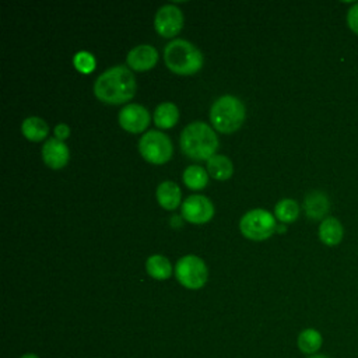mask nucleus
Here are the masks:
<instances>
[{
	"label": "nucleus",
	"mask_w": 358,
	"mask_h": 358,
	"mask_svg": "<svg viewBox=\"0 0 358 358\" xmlns=\"http://www.w3.org/2000/svg\"><path fill=\"white\" fill-rule=\"evenodd\" d=\"M175 275L185 288L199 289L206 284L208 270L200 257L194 255H186L178 260L175 266Z\"/></svg>",
	"instance_id": "7"
},
{
	"label": "nucleus",
	"mask_w": 358,
	"mask_h": 358,
	"mask_svg": "<svg viewBox=\"0 0 358 358\" xmlns=\"http://www.w3.org/2000/svg\"><path fill=\"white\" fill-rule=\"evenodd\" d=\"M210 120L218 131L232 133L238 130L245 120V106L236 96L222 95L213 103Z\"/></svg>",
	"instance_id": "4"
},
{
	"label": "nucleus",
	"mask_w": 358,
	"mask_h": 358,
	"mask_svg": "<svg viewBox=\"0 0 358 358\" xmlns=\"http://www.w3.org/2000/svg\"><path fill=\"white\" fill-rule=\"evenodd\" d=\"M183 182L192 190H200L206 187L208 182V173L199 165H190L183 171Z\"/></svg>",
	"instance_id": "21"
},
{
	"label": "nucleus",
	"mask_w": 358,
	"mask_h": 358,
	"mask_svg": "<svg viewBox=\"0 0 358 358\" xmlns=\"http://www.w3.org/2000/svg\"><path fill=\"white\" fill-rule=\"evenodd\" d=\"M21 131L28 140L41 141L48 136L49 127L43 119H41L38 116H31L22 122Z\"/></svg>",
	"instance_id": "19"
},
{
	"label": "nucleus",
	"mask_w": 358,
	"mask_h": 358,
	"mask_svg": "<svg viewBox=\"0 0 358 358\" xmlns=\"http://www.w3.org/2000/svg\"><path fill=\"white\" fill-rule=\"evenodd\" d=\"M180 148L185 155L192 159L204 161L215 155L218 148V137L213 129L203 122L187 124L180 134Z\"/></svg>",
	"instance_id": "2"
},
{
	"label": "nucleus",
	"mask_w": 358,
	"mask_h": 358,
	"mask_svg": "<svg viewBox=\"0 0 358 358\" xmlns=\"http://www.w3.org/2000/svg\"><path fill=\"white\" fill-rule=\"evenodd\" d=\"M322 344H323V337H322L320 331L316 329H312V327L303 329L298 334V338H296V345H298L299 351L306 355L316 354L320 350Z\"/></svg>",
	"instance_id": "16"
},
{
	"label": "nucleus",
	"mask_w": 358,
	"mask_h": 358,
	"mask_svg": "<svg viewBox=\"0 0 358 358\" xmlns=\"http://www.w3.org/2000/svg\"><path fill=\"white\" fill-rule=\"evenodd\" d=\"M138 151L145 161L159 165L171 159L173 147L166 134L158 130H150L141 136Z\"/></svg>",
	"instance_id": "6"
},
{
	"label": "nucleus",
	"mask_w": 358,
	"mask_h": 358,
	"mask_svg": "<svg viewBox=\"0 0 358 358\" xmlns=\"http://www.w3.org/2000/svg\"><path fill=\"white\" fill-rule=\"evenodd\" d=\"M213 215L214 206L203 194H192L182 203V217L192 224H206Z\"/></svg>",
	"instance_id": "9"
},
{
	"label": "nucleus",
	"mask_w": 358,
	"mask_h": 358,
	"mask_svg": "<svg viewBox=\"0 0 358 358\" xmlns=\"http://www.w3.org/2000/svg\"><path fill=\"white\" fill-rule=\"evenodd\" d=\"M145 270L155 280H166L172 274V266L162 255L150 256L145 262Z\"/></svg>",
	"instance_id": "20"
},
{
	"label": "nucleus",
	"mask_w": 358,
	"mask_h": 358,
	"mask_svg": "<svg viewBox=\"0 0 358 358\" xmlns=\"http://www.w3.org/2000/svg\"><path fill=\"white\" fill-rule=\"evenodd\" d=\"M119 124L130 133H141L150 124L148 110L138 103H127L119 112Z\"/></svg>",
	"instance_id": "10"
},
{
	"label": "nucleus",
	"mask_w": 358,
	"mask_h": 358,
	"mask_svg": "<svg viewBox=\"0 0 358 358\" xmlns=\"http://www.w3.org/2000/svg\"><path fill=\"white\" fill-rule=\"evenodd\" d=\"M155 31L164 38H172L183 27V14L175 4L162 6L154 18Z\"/></svg>",
	"instance_id": "8"
},
{
	"label": "nucleus",
	"mask_w": 358,
	"mask_h": 358,
	"mask_svg": "<svg viewBox=\"0 0 358 358\" xmlns=\"http://www.w3.org/2000/svg\"><path fill=\"white\" fill-rule=\"evenodd\" d=\"M344 229L341 222L334 217L324 218L319 225V238L327 246H336L341 242Z\"/></svg>",
	"instance_id": "14"
},
{
	"label": "nucleus",
	"mask_w": 358,
	"mask_h": 358,
	"mask_svg": "<svg viewBox=\"0 0 358 358\" xmlns=\"http://www.w3.org/2000/svg\"><path fill=\"white\" fill-rule=\"evenodd\" d=\"M308 358H329V357H326L323 354H313V355H309Z\"/></svg>",
	"instance_id": "27"
},
{
	"label": "nucleus",
	"mask_w": 358,
	"mask_h": 358,
	"mask_svg": "<svg viewBox=\"0 0 358 358\" xmlns=\"http://www.w3.org/2000/svg\"><path fill=\"white\" fill-rule=\"evenodd\" d=\"M179 119V109L172 102H162L155 108L154 122L161 129H171Z\"/></svg>",
	"instance_id": "17"
},
{
	"label": "nucleus",
	"mask_w": 358,
	"mask_h": 358,
	"mask_svg": "<svg viewBox=\"0 0 358 358\" xmlns=\"http://www.w3.org/2000/svg\"><path fill=\"white\" fill-rule=\"evenodd\" d=\"M274 213H275V217L281 222L289 224V222H294L298 218V215H299V206L292 199H282V200H280L275 204Z\"/></svg>",
	"instance_id": "22"
},
{
	"label": "nucleus",
	"mask_w": 358,
	"mask_h": 358,
	"mask_svg": "<svg viewBox=\"0 0 358 358\" xmlns=\"http://www.w3.org/2000/svg\"><path fill=\"white\" fill-rule=\"evenodd\" d=\"M347 22L350 29L358 35V3H354L352 7L348 10Z\"/></svg>",
	"instance_id": "24"
},
{
	"label": "nucleus",
	"mask_w": 358,
	"mask_h": 358,
	"mask_svg": "<svg viewBox=\"0 0 358 358\" xmlns=\"http://www.w3.org/2000/svg\"><path fill=\"white\" fill-rule=\"evenodd\" d=\"M94 94L99 101L110 105L130 101L136 94L134 76L127 67H110L95 80Z\"/></svg>",
	"instance_id": "1"
},
{
	"label": "nucleus",
	"mask_w": 358,
	"mask_h": 358,
	"mask_svg": "<svg viewBox=\"0 0 358 358\" xmlns=\"http://www.w3.org/2000/svg\"><path fill=\"white\" fill-rule=\"evenodd\" d=\"M69 148L67 145L57 140L56 137L49 138L42 145V158L45 164L52 169H60L69 162Z\"/></svg>",
	"instance_id": "11"
},
{
	"label": "nucleus",
	"mask_w": 358,
	"mask_h": 358,
	"mask_svg": "<svg viewBox=\"0 0 358 358\" xmlns=\"http://www.w3.org/2000/svg\"><path fill=\"white\" fill-rule=\"evenodd\" d=\"M207 171L214 179L227 180L231 178L234 172V166L228 157L215 154L207 161Z\"/></svg>",
	"instance_id": "18"
},
{
	"label": "nucleus",
	"mask_w": 358,
	"mask_h": 358,
	"mask_svg": "<svg viewBox=\"0 0 358 358\" xmlns=\"http://www.w3.org/2000/svg\"><path fill=\"white\" fill-rule=\"evenodd\" d=\"M73 63H74V67L84 74H88L95 69V57L87 50L77 52L74 55Z\"/></svg>",
	"instance_id": "23"
},
{
	"label": "nucleus",
	"mask_w": 358,
	"mask_h": 358,
	"mask_svg": "<svg viewBox=\"0 0 358 358\" xmlns=\"http://www.w3.org/2000/svg\"><path fill=\"white\" fill-rule=\"evenodd\" d=\"M55 134H56V138L63 141L64 138H67L70 136V129L67 124L64 123H59L56 127H55Z\"/></svg>",
	"instance_id": "25"
},
{
	"label": "nucleus",
	"mask_w": 358,
	"mask_h": 358,
	"mask_svg": "<svg viewBox=\"0 0 358 358\" xmlns=\"http://www.w3.org/2000/svg\"><path fill=\"white\" fill-rule=\"evenodd\" d=\"M20 358H39L36 354H32V352H29V354H24L22 357H20Z\"/></svg>",
	"instance_id": "26"
},
{
	"label": "nucleus",
	"mask_w": 358,
	"mask_h": 358,
	"mask_svg": "<svg viewBox=\"0 0 358 358\" xmlns=\"http://www.w3.org/2000/svg\"><path fill=\"white\" fill-rule=\"evenodd\" d=\"M330 208V203L327 196L323 192L313 190L309 194H306L303 201V210L306 217L312 220H320L323 218Z\"/></svg>",
	"instance_id": "13"
},
{
	"label": "nucleus",
	"mask_w": 358,
	"mask_h": 358,
	"mask_svg": "<svg viewBox=\"0 0 358 358\" xmlns=\"http://www.w3.org/2000/svg\"><path fill=\"white\" fill-rule=\"evenodd\" d=\"M239 229L242 235L249 239L263 241L273 235L277 229V224L271 213L263 208H255L243 214L239 221Z\"/></svg>",
	"instance_id": "5"
},
{
	"label": "nucleus",
	"mask_w": 358,
	"mask_h": 358,
	"mask_svg": "<svg viewBox=\"0 0 358 358\" xmlns=\"http://www.w3.org/2000/svg\"><path fill=\"white\" fill-rule=\"evenodd\" d=\"M180 189L172 180H165L157 187V200L165 210H175L180 203Z\"/></svg>",
	"instance_id": "15"
},
{
	"label": "nucleus",
	"mask_w": 358,
	"mask_h": 358,
	"mask_svg": "<svg viewBox=\"0 0 358 358\" xmlns=\"http://www.w3.org/2000/svg\"><path fill=\"white\" fill-rule=\"evenodd\" d=\"M158 60V52L151 45H138L133 48L126 57L129 67L136 71H145L155 66Z\"/></svg>",
	"instance_id": "12"
},
{
	"label": "nucleus",
	"mask_w": 358,
	"mask_h": 358,
	"mask_svg": "<svg viewBox=\"0 0 358 358\" xmlns=\"http://www.w3.org/2000/svg\"><path fill=\"white\" fill-rule=\"evenodd\" d=\"M166 67L182 76L194 74L203 66L201 52L186 39H173L164 49Z\"/></svg>",
	"instance_id": "3"
}]
</instances>
